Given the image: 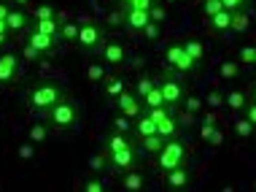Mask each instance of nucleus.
<instances>
[{"mask_svg":"<svg viewBox=\"0 0 256 192\" xmlns=\"http://www.w3.org/2000/svg\"><path fill=\"white\" fill-rule=\"evenodd\" d=\"M81 111H78V103H76L70 95H65L62 100H57L54 106L46 111V125L57 133H70V130L78 125Z\"/></svg>","mask_w":256,"mask_h":192,"instance_id":"obj_1","label":"nucleus"},{"mask_svg":"<svg viewBox=\"0 0 256 192\" xmlns=\"http://www.w3.org/2000/svg\"><path fill=\"white\" fill-rule=\"evenodd\" d=\"M65 98V92H62V87L57 84V81H40V84H36L30 90V95H27V103H30L32 111H40L46 114L49 108L54 106L57 100Z\"/></svg>","mask_w":256,"mask_h":192,"instance_id":"obj_2","label":"nucleus"},{"mask_svg":"<svg viewBox=\"0 0 256 192\" xmlns=\"http://www.w3.org/2000/svg\"><path fill=\"white\" fill-rule=\"evenodd\" d=\"M184 160H186V146L181 143V138H170L162 146V152L156 154V165H159L162 173H164V170H170V168H178Z\"/></svg>","mask_w":256,"mask_h":192,"instance_id":"obj_3","label":"nucleus"},{"mask_svg":"<svg viewBox=\"0 0 256 192\" xmlns=\"http://www.w3.org/2000/svg\"><path fill=\"white\" fill-rule=\"evenodd\" d=\"M102 41H106V36H102V27L94 25L92 19H89V22L81 25L76 46H78L81 52H89V54H92V52H100V49H102Z\"/></svg>","mask_w":256,"mask_h":192,"instance_id":"obj_4","label":"nucleus"},{"mask_svg":"<svg viewBox=\"0 0 256 192\" xmlns=\"http://www.w3.org/2000/svg\"><path fill=\"white\" fill-rule=\"evenodd\" d=\"M164 63H168L170 71H178V73L197 71L194 63H192V57H189V52H186V46L181 44V41H176V44L168 46V52H164Z\"/></svg>","mask_w":256,"mask_h":192,"instance_id":"obj_5","label":"nucleus"},{"mask_svg":"<svg viewBox=\"0 0 256 192\" xmlns=\"http://www.w3.org/2000/svg\"><path fill=\"white\" fill-rule=\"evenodd\" d=\"M159 87H162L164 103H168L170 108H176V106H181V103H184L186 87L181 84V79H178V76H164V79H159Z\"/></svg>","mask_w":256,"mask_h":192,"instance_id":"obj_6","label":"nucleus"},{"mask_svg":"<svg viewBox=\"0 0 256 192\" xmlns=\"http://www.w3.org/2000/svg\"><path fill=\"white\" fill-rule=\"evenodd\" d=\"M108 165L116 170V173H124V170H132L138 165V149L135 143L127 149H119V152H110L108 154Z\"/></svg>","mask_w":256,"mask_h":192,"instance_id":"obj_7","label":"nucleus"},{"mask_svg":"<svg viewBox=\"0 0 256 192\" xmlns=\"http://www.w3.org/2000/svg\"><path fill=\"white\" fill-rule=\"evenodd\" d=\"M116 108H119V114H127L130 119H138V116L143 114V100L138 98V92H130L127 87L116 95Z\"/></svg>","mask_w":256,"mask_h":192,"instance_id":"obj_8","label":"nucleus"},{"mask_svg":"<svg viewBox=\"0 0 256 192\" xmlns=\"http://www.w3.org/2000/svg\"><path fill=\"white\" fill-rule=\"evenodd\" d=\"M189 184H192V170L184 165H178V168H170V170H164V187L172 189V192H181V189H189Z\"/></svg>","mask_w":256,"mask_h":192,"instance_id":"obj_9","label":"nucleus"},{"mask_svg":"<svg viewBox=\"0 0 256 192\" xmlns=\"http://www.w3.org/2000/svg\"><path fill=\"white\" fill-rule=\"evenodd\" d=\"M19 79V60L14 52L0 54V87H11Z\"/></svg>","mask_w":256,"mask_h":192,"instance_id":"obj_10","label":"nucleus"},{"mask_svg":"<svg viewBox=\"0 0 256 192\" xmlns=\"http://www.w3.org/2000/svg\"><path fill=\"white\" fill-rule=\"evenodd\" d=\"M100 52H102V57H106V65H124V60H127V46H124L119 38L102 41Z\"/></svg>","mask_w":256,"mask_h":192,"instance_id":"obj_11","label":"nucleus"},{"mask_svg":"<svg viewBox=\"0 0 256 192\" xmlns=\"http://www.w3.org/2000/svg\"><path fill=\"white\" fill-rule=\"evenodd\" d=\"M181 127H184L181 119H178V116H172V114L164 116L162 122H156V133L162 135V138H168V141L170 138H178V135H181Z\"/></svg>","mask_w":256,"mask_h":192,"instance_id":"obj_12","label":"nucleus"},{"mask_svg":"<svg viewBox=\"0 0 256 192\" xmlns=\"http://www.w3.org/2000/svg\"><path fill=\"white\" fill-rule=\"evenodd\" d=\"M27 44H32L40 54H49L54 52V46H57V38L54 36H44V33H36V30H30V36H27Z\"/></svg>","mask_w":256,"mask_h":192,"instance_id":"obj_13","label":"nucleus"},{"mask_svg":"<svg viewBox=\"0 0 256 192\" xmlns=\"http://www.w3.org/2000/svg\"><path fill=\"white\" fill-rule=\"evenodd\" d=\"M148 22H151L148 11H143V9H127V19H124V25H127L130 30L140 33V30H143V27H146Z\"/></svg>","mask_w":256,"mask_h":192,"instance_id":"obj_14","label":"nucleus"},{"mask_svg":"<svg viewBox=\"0 0 256 192\" xmlns=\"http://www.w3.org/2000/svg\"><path fill=\"white\" fill-rule=\"evenodd\" d=\"M143 187H146V176H143L138 168H132V170H124V173H122V189L138 192V189H143Z\"/></svg>","mask_w":256,"mask_h":192,"instance_id":"obj_15","label":"nucleus"},{"mask_svg":"<svg viewBox=\"0 0 256 192\" xmlns=\"http://www.w3.org/2000/svg\"><path fill=\"white\" fill-rule=\"evenodd\" d=\"M6 27H8V33L27 30V14L22 11V6H16V9L8 11V17H6Z\"/></svg>","mask_w":256,"mask_h":192,"instance_id":"obj_16","label":"nucleus"},{"mask_svg":"<svg viewBox=\"0 0 256 192\" xmlns=\"http://www.w3.org/2000/svg\"><path fill=\"white\" fill-rule=\"evenodd\" d=\"M132 130H135V135H138V138H146V135H154V133H156V122L151 119V116H148L146 111H143V114L135 119Z\"/></svg>","mask_w":256,"mask_h":192,"instance_id":"obj_17","label":"nucleus"},{"mask_svg":"<svg viewBox=\"0 0 256 192\" xmlns=\"http://www.w3.org/2000/svg\"><path fill=\"white\" fill-rule=\"evenodd\" d=\"M224 106L230 108V111H246L248 106V95L240 92V90H230L224 95Z\"/></svg>","mask_w":256,"mask_h":192,"instance_id":"obj_18","label":"nucleus"},{"mask_svg":"<svg viewBox=\"0 0 256 192\" xmlns=\"http://www.w3.org/2000/svg\"><path fill=\"white\" fill-rule=\"evenodd\" d=\"M127 146H132V141H130V135L127 133H119V130H114V133L106 138V152H119V149H127Z\"/></svg>","mask_w":256,"mask_h":192,"instance_id":"obj_19","label":"nucleus"},{"mask_svg":"<svg viewBox=\"0 0 256 192\" xmlns=\"http://www.w3.org/2000/svg\"><path fill=\"white\" fill-rule=\"evenodd\" d=\"M30 30L44 33V36H54V38H60V19H57V17H54V19H36V22L30 25Z\"/></svg>","mask_w":256,"mask_h":192,"instance_id":"obj_20","label":"nucleus"},{"mask_svg":"<svg viewBox=\"0 0 256 192\" xmlns=\"http://www.w3.org/2000/svg\"><path fill=\"white\" fill-rule=\"evenodd\" d=\"M184 46H186V52H189V57H192V63H194V68L200 71L205 63V46L200 44L197 38H189V41H184Z\"/></svg>","mask_w":256,"mask_h":192,"instance_id":"obj_21","label":"nucleus"},{"mask_svg":"<svg viewBox=\"0 0 256 192\" xmlns=\"http://www.w3.org/2000/svg\"><path fill=\"white\" fill-rule=\"evenodd\" d=\"M208 25H210V30H216V33H230L232 30V11H218L216 17H210L208 19Z\"/></svg>","mask_w":256,"mask_h":192,"instance_id":"obj_22","label":"nucleus"},{"mask_svg":"<svg viewBox=\"0 0 256 192\" xmlns=\"http://www.w3.org/2000/svg\"><path fill=\"white\" fill-rule=\"evenodd\" d=\"M168 143V138H162L159 133L154 135H146V138H140V146H143V152H148V154H159L162 152V146Z\"/></svg>","mask_w":256,"mask_h":192,"instance_id":"obj_23","label":"nucleus"},{"mask_svg":"<svg viewBox=\"0 0 256 192\" xmlns=\"http://www.w3.org/2000/svg\"><path fill=\"white\" fill-rule=\"evenodd\" d=\"M106 79H108L106 65H100V63H89L86 65V81L89 84H102Z\"/></svg>","mask_w":256,"mask_h":192,"instance_id":"obj_24","label":"nucleus"},{"mask_svg":"<svg viewBox=\"0 0 256 192\" xmlns=\"http://www.w3.org/2000/svg\"><path fill=\"white\" fill-rule=\"evenodd\" d=\"M78 30H81V25H76V22H62V25H60V38L65 41V44H76V41H78Z\"/></svg>","mask_w":256,"mask_h":192,"instance_id":"obj_25","label":"nucleus"},{"mask_svg":"<svg viewBox=\"0 0 256 192\" xmlns=\"http://www.w3.org/2000/svg\"><path fill=\"white\" fill-rule=\"evenodd\" d=\"M159 84V79H154V76H148V73H143L140 79H138V87H135V92H138V98H146V95L154 90V87Z\"/></svg>","mask_w":256,"mask_h":192,"instance_id":"obj_26","label":"nucleus"},{"mask_svg":"<svg viewBox=\"0 0 256 192\" xmlns=\"http://www.w3.org/2000/svg\"><path fill=\"white\" fill-rule=\"evenodd\" d=\"M156 106H168V103H164V95H162V87H159V84L146 95V98H143V108H156Z\"/></svg>","mask_w":256,"mask_h":192,"instance_id":"obj_27","label":"nucleus"},{"mask_svg":"<svg viewBox=\"0 0 256 192\" xmlns=\"http://www.w3.org/2000/svg\"><path fill=\"white\" fill-rule=\"evenodd\" d=\"M49 125H46V122H36V125L30 127V141L32 143H44L46 138H49Z\"/></svg>","mask_w":256,"mask_h":192,"instance_id":"obj_28","label":"nucleus"},{"mask_svg":"<svg viewBox=\"0 0 256 192\" xmlns=\"http://www.w3.org/2000/svg\"><path fill=\"white\" fill-rule=\"evenodd\" d=\"M124 19H127V9H124V6H119V9H110L106 14V25H110V27L124 25Z\"/></svg>","mask_w":256,"mask_h":192,"instance_id":"obj_29","label":"nucleus"},{"mask_svg":"<svg viewBox=\"0 0 256 192\" xmlns=\"http://www.w3.org/2000/svg\"><path fill=\"white\" fill-rule=\"evenodd\" d=\"M218 73H221V79H224V81H230V79H234L240 73V63H238V60H224Z\"/></svg>","mask_w":256,"mask_h":192,"instance_id":"obj_30","label":"nucleus"},{"mask_svg":"<svg viewBox=\"0 0 256 192\" xmlns=\"http://www.w3.org/2000/svg\"><path fill=\"white\" fill-rule=\"evenodd\" d=\"M202 106H205V98H200V95H189L186 92V98H184V108L189 114H200L202 111Z\"/></svg>","mask_w":256,"mask_h":192,"instance_id":"obj_31","label":"nucleus"},{"mask_svg":"<svg viewBox=\"0 0 256 192\" xmlns=\"http://www.w3.org/2000/svg\"><path fill=\"white\" fill-rule=\"evenodd\" d=\"M238 63L240 65H254L256 63V46H240V52H238Z\"/></svg>","mask_w":256,"mask_h":192,"instance_id":"obj_32","label":"nucleus"},{"mask_svg":"<svg viewBox=\"0 0 256 192\" xmlns=\"http://www.w3.org/2000/svg\"><path fill=\"white\" fill-rule=\"evenodd\" d=\"M254 125H251V122H248L246 119V116H240V119H234V133H238L240 135V138H251V135H254Z\"/></svg>","mask_w":256,"mask_h":192,"instance_id":"obj_33","label":"nucleus"},{"mask_svg":"<svg viewBox=\"0 0 256 192\" xmlns=\"http://www.w3.org/2000/svg\"><path fill=\"white\" fill-rule=\"evenodd\" d=\"M124 90V81L122 79H106V81H102V92H106V95H110V98H116V95H119Z\"/></svg>","mask_w":256,"mask_h":192,"instance_id":"obj_34","label":"nucleus"},{"mask_svg":"<svg viewBox=\"0 0 256 192\" xmlns=\"http://www.w3.org/2000/svg\"><path fill=\"white\" fill-rule=\"evenodd\" d=\"M232 30L234 33H246L248 30V14L246 11H234L232 14Z\"/></svg>","mask_w":256,"mask_h":192,"instance_id":"obj_35","label":"nucleus"},{"mask_svg":"<svg viewBox=\"0 0 256 192\" xmlns=\"http://www.w3.org/2000/svg\"><path fill=\"white\" fill-rule=\"evenodd\" d=\"M218 11H224V3H221V0H202V14H205V19L216 17Z\"/></svg>","mask_w":256,"mask_h":192,"instance_id":"obj_36","label":"nucleus"},{"mask_svg":"<svg viewBox=\"0 0 256 192\" xmlns=\"http://www.w3.org/2000/svg\"><path fill=\"white\" fill-rule=\"evenodd\" d=\"M140 36L146 38V41H156L159 36H162V25H159V22H148V25L140 30Z\"/></svg>","mask_w":256,"mask_h":192,"instance_id":"obj_37","label":"nucleus"},{"mask_svg":"<svg viewBox=\"0 0 256 192\" xmlns=\"http://www.w3.org/2000/svg\"><path fill=\"white\" fill-rule=\"evenodd\" d=\"M143 111H146L154 122H162L164 116H170V114H172V108H170V106H156V108H143Z\"/></svg>","mask_w":256,"mask_h":192,"instance_id":"obj_38","label":"nucleus"},{"mask_svg":"<svg viewBox=\"0 0 256 192\" xmlns=\"http://www.w3.org/2000/svg\"><path fill=\"white\" fill-rule=\"evenodd\" d=\"M148 17H151V22H168V11H164V6H159V3H154L148 9Z\"/></svg>","mask_w":256,"mask_h":192,"instance_id":"obj_39","label":"nucleus"},{"mask_svg":"<svg viewBox=\"0 0 256 192\" xmlns=\"http://www.w3.org/2000/svg\"><path fill=\"white\" fill-rule=\"evenodd\" d=\"M130 127H132V119H130L127 114L114 116V130H119V133H130Z\"/></svg>","mask_w":256,"mask_h":192,"instance_id":"obj_40","label":"nucleus"},{"mask_svg":"<svg viewBox=\"0 0 256 192\" xmlns=\"http://www.w3.org/2000/svg\"><path fill=\"white\" fill-rule=\"evenodd\" d=\"M106 162H108V152L102 149V152H98V154L92 157V160H89V168H92L94 173H98V170H102V168H106Z\"/></svg>","mask_w":256,"mask_h":192,"instance_id":"obj_41","label":"nucleus"},{"mask_svg":"<svg viewBox=\"0 0 256 192\" xmlns=\"http://www.w3.org/2000/svg\"><path fill=\"white\" fill-rule=\"evenodd\" d=\"M32 17H36V19H54V17H57V11H54V6L44 3V6H38V9L32 11Z\"/></svg>","mask_w":256,"mask_h":192,"instance_id":"obj_42","label":"nucleus"},{"mask_svg":"<svg viewBox=\"0 0 256 192\" xmlns=\"http://www.w3.org/2000/svg\"><path fill=\"white\" fill-rule=\"evenodd\" d=\"M205 106H210L213 111H216V108L224 106V95L216 92V90H210V92H208V98H205Z\"/></svg>","mask_w":256,"mask_h":192,"instance_id":"obj_43","label":"nucleus"},{"mask_svg":"<svg viewBox=\"0 0 256 192\" xmlns=\"http://www.w3.org/2000/svg\"><path fill=\"white\" fill-rule=\"evenodd\" d=\"M84 192H106V181L98 179V176H92V179L84 181Z\"/></svg>","mask_w":256,"mask_h":192,"instance_id":"obj_44","label":"nucleus"},{"mask_svg":"<svg viewBox=\"0 0 256 192\" xmlns=\"http://www.w3.org/2000/svg\"><path fill=\"white\" fill-rule=\"evenodd\" d=\"M221 3H224V9L226 11H246L248 9V0H221Z\"/></svg>","mask_w":256,"mask_h":192,"instance_id":"obj_45","label":"nucleus"},{"mask_svg":"<svg viewBox=\"0 0 256 192\" xmlns=\"http://www.w3.org/2000/svg\"><path fill=\"white\" fill-rule=\"evenodd\" d=\"M22 57L27 60V63H36V60L40 57V52H38L32 44H24V46H22Z\"/></svg>","mask_w":256,"mask_h":192,"instance_id":"obj_46","label":"nucleus"},{"mask_svg":"<svg viewBox=\"0 0 256 192\" xmlns=\"http://www.w3.org/2000/svg\"><path fill=\"white\" fill-rule=\"evenodd\" d=\"M8 11H11V6L0 0V33H8V27H6V17H8Z\"/></svg>","mask_w":256,"mask_h":192,"instance_id":"obj_47","label":"nucleus"},{"mask_svg":"<svg viewBox=\"0 0 256 192\" xmlns=\"http://www.w3.org/2000/svg\"><path fill=\"white\" fill-rule=\"evenodd\" d=\"M32 146H36V143H32V141H27V143H22V146H19V160H30V157H32Z\"/></svg>","mask_w":256,"mask_h":192,"instance_id":"obj_48","label":"nucleus"},{"mask_svg":"<svg viewBox=\"0 0 256 192\" xmlns=\"http://www.w3.org/2000/svg\"><path fill=\"white\" fill-rule=\"evenodd\" d=\"M243 116H246V119H248V122H251V125L256 127V103H251V100H248V106H246Z\"/></svg>","mask_w":256,"mask_h":192,"instance_id":"obj_49","label":"nucleus"},{"mask_svg":"<svg viewBox=\"0 0 256 192\" xmlns=\"http://www.w3.org/2000/svg\"><path fill=\"white\" fill-rule=\"evenodd\" d=\"M208 143H210V146H221V143H224V133L216 127V130H213V135L208 138Z\"/></svg>","mask_w":256,"mask_h":192,"instance_id":"obj_50","label":"nucleus"},{"mask_svg":"<svg viewBox=\"0 0 256 192\" xmlns=\"http://www.w3.org/2000/svg\"><path fill=\"white\" fill-rule=\"evenodd\" d=\"M151 6H154V0H132V3H130V9H143V11H148Z\"/></svg>","mask_w":256,"mask_h":192,"instance_id":"obj_51","label":"nucleus"},{"mask_svg":"<svg viewBox=\"0 0 256 192\" xmlns=\"http://www.w3.org/2000/svg\"><path fill=\"white\" fill-rule=\"evenodd\" d=\"M68 17H70V11H57V19H60V25H62V22H68Z\"/></svg>","mask_w":256,"mask_h":192,"instance_id":"obj_52","label":"nucleus"},{"mask_svg":"<svg viewBox=\"0 0 256 192\" xmlns=\"http://www.w3.org/2000/svg\"><path fill=\"white\" fill-rule=\"evenodd\" d=\"M248 100H251V103H256V81L251 84V92H248Z\"/></svg>","mask_w":256,"mask_h":192,"instance_id":"obj_53","label":"nucleus"},{"mask_svg":"<svg viewBox=\"0 0 256 192\" xmlns=\"http://www.w3.org/2000/svg\"><path fill=\"white\" fill-rule=\"evenodd\" d=\"M178 0H162V6H176Z\"/></svg>","mask_w":256,"mask_h":192,"instance_id":"obj_54","label":"nucleus"},{"mask_svg":"<svg viewBox=\"0 0 256 192\" xmlns=\"http://www.w3.org/2000/svg\"><path fill=\"white\" fill-rule=\"evenodd\" d=\"M6 36H8V33H0V46L6 44Z\"/></svg>","mask_w":256,"mask_h":192,"instance_id":"obj_55","label":"nucleus"},{"mask_svg":"<svg viewBox=\"0 0 256 192\" xmlns=\"http://www.w3.org/2000/svg\"><path fill=\"white\" fill-rule=\"evenodd\" d=\"M14 3H16V6H27L30 0H14Z\"/></svg>","mask_w":256,"mask_h":192,"instance_id":"obj_56","label":"nucleus"},{"mask_svg":"<svg viewBox=\"0 0 256 192\" xmlns=\"http://www.w3.org/2000/svg\"><path fill=\"white\" fill-rule=\"evenodd\" d=\"M192 3H197V0H192Z\"/></svg>","mask_w":256,"mask_h":192,"instance_id":"obj_57","label":"nucleus"},{"mask_svg":"<svg viewBox=\"0 0 256 192\" xmlns=\"http://www.w3.org/2000/svg\"><path fill=\"white\" fill-rule=\"evenodd\" d=\"M254 189H256V184H254Z\"/></svg>","mask_w":256,"mask_h":192,"instance_id":"obj_58","label":"nucleus"},{"mask_svg":"<svg viewBox=\"0 0 256 192\" xmlns=\"http://www.w3.org/2000/svg\"><path fill=\"white\" fill-rule=\"evenodd\" d=\"M254 68H256V63H254Z\"/></svg>","mask_w":256,"mask_h":192,"instance_id":"obj_59","label":"nucleus"}]
</instances>
